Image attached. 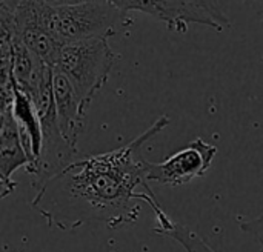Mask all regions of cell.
<instances>
[{"label": "cell", "instance_id": "obj_1", "mask_svg": "<svg viewBox=\"0 0 263 252\" xmlns=\"http://www.w3.org/2000/svg\"><path fill=\"white\" fill-rule=\"evenodd\" d=\"M170 122L162 115L126 145L71 162L35 189L32 209L60 231H74L89 222H103L109 228L133 225L140 214L139 202L159 211L162 206L148 186L140 149Z\"/></svg>", "mask_w": 263, "mask_h": 252}, {"label": "cell", "instance_id": "obj_2", "mask_svg": "<svg viewBox=\"0 0 263 252\" xmlns=\"http://www.w3.org/2000/svg\"><path fill=\"white\" fill-rule=\"evenodd\" d=\"M39 15L43 26L63 45L92 38H108L129 17L106 0H86L79 5L52 8L40 0Z\"/></svg>", "mask_w": 263, "mask_h": 252}, {"label": "cell", "instance_id": "obj_3", "mask_svg": "<svg viewBox=\"0 0 263 252\" xmlns=\"http://www.w3.org/2000/svg\"><path fill=\"white\" fill-rule=\"evenodd\" d=\"M114 62L116 54L108 38H92L65 45L54 69L71 82L88 109L97 92L108 82Z\"/></svg>", "mask_w": 263, "mask_h": 252}, {"label": "cell", "instance_id": "obj_4", "mask_svg": "<svg viewBox=\"0 0 263 252\" xmlns=\"http://www.w3.org/2000/svg\"><path fill=\"white\" fill-rule=\"evenodd\" d=\"M217 148L203 139H196L160 163L146 162V180L166 186H182L203 177L214 159Z\"/></svg>", "mask_w": 263, "mask_h": 252}, {"label": "cell", "instance_id": "obj_5", "mask_svg": "<svg viewBox=\"0 0 263 252\" xmlns=\"http://www.w3.org/2000/svg\"><path fill=\"white\" fill-rule=\"evenodd\" d=\"M40 0H22L14 11L15 35L26 48L49 66H55L63 43L59 42L42 23L39 15Z\"/></svg>", "mask_w": 263, "mask_h": 252}, {"label": "cell", "instance_id": "obj_6", "mask_svg": "<svg viewBox=\"0 0 263 252\" xmlns=\"http://www.w3.org/2000/svg\"><path fill=\"white\" fill-rule=\"evenodd\" d=\"M125 15L131 11L143 12L157 22L166 25L170 31L185 34L191 23L203 25L213 29L211 23L191 8H188L182 0H106Z\"/></svg>", "mask_w": 263, "mask_h": 252}, {"label": "cell", "instance_id": "obj_7", "mask_svg": "<svg viewBox=\"0 0 263 252\" xmlns=\"http://www.w3.org/2000/svg\"><path fill=\"white\" fill-rule=\"evenodd\" d=\"M12 82H14V79H12ZM11 112L17 123L22 145H23V148L29 157V162H31L26 172L31 176V183H32L40 174L43 132H42L40 119L37 115L32 99L23 89H20L15 82H14V99H12V105H11Z\"/></svg>", "mask_w": 263, "mask_h": 252}, {"label": "cell", "instance_id": "obj_8", "mask_svg": "<svg viewBox=\"0 0 263 252\" xmlns=\"http://www.w3.org/2000/svg\"><path fill=\"white\" fill-rule=\"evenodd\" d=\"M54 99L62 135L65 142L77 149L80 135L86 128L88 109L83 106L79 94L71 82L59 71L54 69Z\"/></svg>", "mask_w": 263, "mask_h": 252}, {"label": "cell", "instance_id": "obj_9", "mask_svg": "<svg viewBox=\"0 0 263 252\" xmlns=\"http://www.w3.org/2000/svg\"><path fill=\"white\" fill-rule=\"evenodd\" d=\"M31 165L29 157L22 145L17 123L12 117L11 106L2 109V128H0V196L8 197L15 191L17 183L12 180V174L20 168L28 169Z\"/></svg>", "mask_w": 263, "mask_h": 252}, {"label": "cell", "instance_id": "obj_10", "mask_svg": "<svg viewBox=\"0 0 263 252\" xmlns=\"http://www.w3.org/2000/svg\"><path fill=\"white\" fill-rule=\"evenodd\" d=\"M154 216L157 220V228H154L156 234L176 240L179 245L185 248L186 252H216L197 232H194L182 223L171 220L163 209Z\"/></svg>", "mask_w": 263, "mask_h": 252}, {"label": "cell", "instance_id": "obj_11", "mask_svg": "<svg viewBox=\"0 0 263 252\" xmlns=\"http://www.w3.org/2000/svg\"><path fill=\"white\" fill-rule=\"evenodd\" d=\"M188 8L196 11L197 14L203 15L213 26V29L222 32L231 26V22L219 0H182Z\"/></svg>", "mask_w": 263, "mask_h": 252}, {"label": "cell", "instance_id": "obj_12", "mask_svg": "<svg viewBox=\"0 0 263 252\" xmlns=\"http://www.w3.org/2000/svg\"><path fill=\"white\" fill-rule=\"evenodd\" d=\"M240 229L247 232L248 236L254 237V240L259 243V248H260L259 252H263V216L240 223Z\"/></svg>", "mask_w": 263, "mask_h": 252}, {"label": "cell", "instance_id": "obj_13", "mask_svg": "<svg viewBox=\"0 0 263 252\" xmlns=\"http://www.w3.org/2000/svg\"><path fill=\"white\" fill-rule=\"evenodd\" d=\"M43 3L52 6V8H60V6H71V5H79L86 0H42Z\"/></svg>", "mask_w": 263, "mask_h": 252}, {"label": "cell", "instance_id": "obj_14", "mask_svg": "<svg viewBox=\"0 0 263 252\" xmlns=\"http://www.w3.org/2000/svg\"><path fill=\"white\" fill-rule=\"evenodd\" d=\"M248 6L256 9V12L263 18V0H245Z\"/></svg>", "mask_w": 263, "mask_h": 252}, {"label": "cell", "instance_id": "obj_15", "mask_svg": "<svg viewBox=\"0 0 263 252\" xmlns=\"http://www.w3.org/2000/svg\"><path fill=\"white\" fill-rule=\"evenodd\" d=\"M262 25H263V22H262Z\"/></svg>", "mask_w": 263, "mask_h": 252}]
</instances>
